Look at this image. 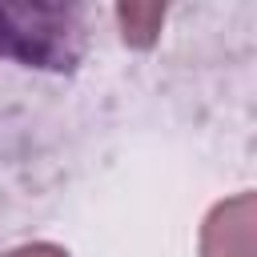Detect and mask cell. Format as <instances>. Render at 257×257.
<instances>
[{
    "mask_svg": "<svg viewBox=\"0 0 257 257\" xmlns=\"http://www.w3.org/2000/svg\"><path fill=\"white\" fill-rule=\"evenodd\" d=\"M253 229H257L253 193L221 201L201 229V257H253Z\"/></svg>",
    "mask_w": 257,
    "mask_h": 257,
    "instance_id": "obj_1",
    "label": "cell"
},
{
    "mask_svg": "<svg viewBox=\"0 0 257 257\" xmlns=\"http://www.w3.org/2000/svg\"><path fill=\"white\" fill-rule=\"evenodd\" d=\"M0 52H20V56H32V60H56V52H60V28H52V32H28V28L4 32Z\"/></svg>",
    "mask_w": 257,
    "mask_h": 257,
    "instance_id": "obj_2",
    "label": "cell"
},
{
    "mask_svg": "<svg viewBox=\"0 0 257 257\" xmlns=\"http://www.w3.org/2000/svg\"><path fill=\"white\" fill-rule=\"evenodd\" d=\"M161 16H165V8H157V4H149V8H120L124 36L137 40V44H149L153 32H157V24H161Z\"/></svg>",
    "mask_w": 257,
    "mask_h": 257,
    "instance_id": "obj_3",
    "label": "cell"
},
{
    "mask_svg": "<svg viewBox=\"0 0 257 257\" xmlns=\"http://www.w3.org/2000/svg\"><path fill=\"white\" fill-rule=\"evenodd\" d=\"M8 257H68V253L56 249V245H24V249H16V253H8Z\"/></svg>",
    "mask_w": 257,
    "mask_h": 257,
    "instance_id": "obj_4",
    "label": "cell"
}]
</instances>
